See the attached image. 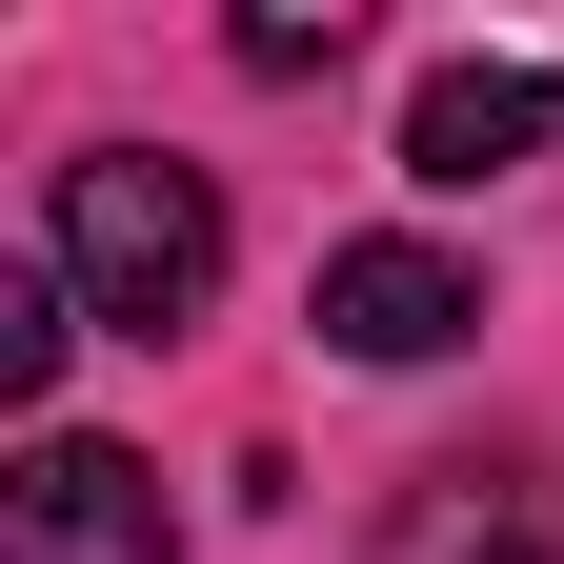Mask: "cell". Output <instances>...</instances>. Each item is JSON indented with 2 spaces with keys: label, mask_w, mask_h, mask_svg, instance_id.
Listing matches in <instances>:
<instances>
[{
  "label": "cell",
  "mask_w": 564,
  "mask_h": 564,
  "mask_svg": "<svg viewBox=\"0 0 564 564\" xmlns=\"http://www.w3.org/2000/svg\"><path fill=\"white\" fill-rule=\"evenodd\" d=\"M383 564H564V484L544 464H423L383 505Z\"/></svg>",
  "instance_id": "obj_3"
},
{
  "label": "cell",
  "mask_w": 564,
  "mask_h": 564,
  "mask_svg": "<svg viewBox=\"0 0 564 564\" xmlns=\"http://www.w3.org/2000/svg\"><path fill=\"white\" fill-rule=\"evenodd\" d=\"M61 343H82V282H61V262H0V403H41Z\"/></svg>",
  "instance_id": "obj_6"
},
{
  "label": "cell",
  "mask_w": 564,
  "mask_h": 564,
  "mask_svg": "<svg viewBox=\"0 0 564 564\" xmlns=\"http://www.w3.org/2000/svg\"><path fill=\"white\" fill-rule=\"evenodd\" d=\"M0 564H182L162 464L141 444H41L21 484H0Z\"/></svg>",
  "instance_id": "obj_2"
},
{
  "label": "cell",
  "mask_w": 564,
  "mask_h": 564,
  "mask_svg": "<svg viewBox=\"0 0 564 564\" xmlns=\"http://www.w3.org/2000/svg\"><path fill=\"white\" fill-rule=\"evenodd\" d=\"M544 121H564V82L544 61H444V82L403 101V182H505V162H544Z\"/></svg>",
  "instance_id": "obj_5"
},
{
  "label": "cell",
  "mask_w": 564,
  "mask_h": 564,
  "mask_svg": "<svg viewBox=\"0 0 564 564\" xmlns=\"http://www.w3.org/2000/svg\"><path fill=\"white\" fill-rule=\"evenodd\" d=\"M464 323H484V282L444 242H343L323 262V343H343V364H444Z\"/></svg>",
  "instance_id": "obj_4"
},
{
  "label": "cell",
  "mask_w": 564,
  "mask_h": 564,
  "mask_svg": "<svg viewBox=\"0 0 564 564\" xmlns=\"http://www.w3.org/2000/svg\"><path fill=\"white\" fill-rule=\"evenodd\" d=\"M41 262L82 282V323L162 343V323L223 303V182H202V162H141V141H101V162H61V242H41Z\"/></svg>",
  "instance_id": "obj_1"
}]
</instances>
